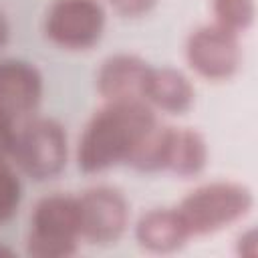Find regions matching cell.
<instances>
[{
  "label": "cell",
  "instance_id": "cell-20",
  "mask_svg": "<svg viewBox=\"0 0 258 258\" xmlns=\"http://www.w3.org/2000/svg\"><path fill=\"white\" fill-rule=\"evenodd\" d=\"M0 256H12V250H8V248L0 246Z\"/></svg>",
  "mask_w": 258,
  "mask_h": 258
},
{
  "label": "cell",
  "instance_id": "cell-17",
  "mask_svg": "<svg viewBox=\"0 0 258 258\" xmlns=\"http://www.w3.org/2000/svg\"><path fill=\"white\" fill-rule=\"evenodd\" d=\"M109 2L123 16H141L155 4V0H109Z\"/></svg>",
  "mask_w": 258,
  "mask_h": 258
},
{
  "label": "cell",
  "instance_id": "cell-5",
  "mask_svg": "<svg viewBox=\"0 0 258 258\" xmlns=\"http://www.w3.org/2000/svg\"><path fill=\"white\" fill-rule=\"evenodd\" d=\"M42 30L64 50H87L105 30V8L99 0H54L44 14Z\"/></svg>",
  "mask_w": 258,
  "mask_h": 258
},
{
  "label": "cell",
  "instance_id": "cell-7",
  "mask_svg": "<svg viewBox=\"0 0 258 258\" xmlns=\"http://www.w3.org/2000/svg\"><path fill=\"white\" fill-rule=\"evenodd\" d=\"M81 240L91 244H111L129 226V202L111 185H93L79 198Z\"/></svg>",
  "mask_w": 258,
  "mask_h": 258
},
{
  "label": "cell",
  "instance_id": "cell-16",
  "mask_svg": "<svg viewBox=\"0 0 258 258\" xmlns=\"http://www.w3.org/2000/svg\"><path fill=\"white\" fill-rule=\"evenodd\" d=\"M16 131H18L16 119L0 109V159H10Z\"/></svg>",
  "mask_w": 258,
  "mask_h": 258
},
{
  "label": "cell",
  "instance_id": "cell-8",
  "mask_svg": "<svg viewBox=\"0 0 258 258\" xmlns=\"http://www.w3.org/2000/svg\"><path fill=\"white\" fill-rule=\"evenodd\" d=\"M149 64L131 52L109 54L97 69L95 89L105 103L143 101Z\"/></svg>",
  "mask_w": 258,
  "mask_h": 258
},
{
  "label": "cell",
  "instance_id": "cell-4",
  "mask_svg": "<svg viewBox=\"0 0 258 258\" xmlns=\"http://www.w3.org/2000/svg\"><path fill=\"white\" fill-rule=\"evenodd\" d=\"M69 143L62 125L50 117H34L18 125L10 159L36 181L50 179L67 165Z\"/></svg>",
  "mask_w": 258,
  "mask_h": 258
},
{
  "label": "cell",
  "instance_id": "cell-10",
  "mask_svg": "<svg viewBox=\"0 0 258 258\" xmlns=\"http://www.w3.org/2000/svg\"><path fill=\"white\" fill-rule=\"evenodd\" d=\"M189 238L191 236L175 208H151L143 212L135 224L137 244L151 254H171Z\"/></svg>",
  "mask_w": 258,
  "mask_h": 258
},
{
  "label": "cell",
  "instance_id": "cell-19",
  "mask_svg": "<svg viewBox=\"0 0 258 258\" xmlns=\"http://www.w3.org/2000/svg\"><path fill=\"white\" fill-rule=\"evenodd\" d=\"M8 34H10V26H8L6 14L0 10V46H4V44H6V40H8Z\"/></svg>",
  "mask_w": 258,
  "mask_h": 258
},
{
  "label": "cell",
  "instance_id": "cell-1",
  "mask_svg": "<svg viewBox=\"0 0 258 258\" xmlns=\"http://www.w3.org/2000/svg\"><path fill=\"white\" fill-rule=\"evenodd\" d=\"M145 101L105 103L85 123L77 141V165L85 173H101L125 163L129 151L155 121Z\"/></svg>",
  "mask_w": 258,
  "mask_h": 258
},
{
  "label": "cell",
  "instance_id": "cell-9",
  "mask_svg": "<svg viewBox=\"0 0 258 258\" xmlns=\"http://www.w3.org/2000/svg\"><path fill=\"white\" fill-rule=\"evenodd\" d=\"M42 97L38 69L22 58H0V109L14 119L32 113Z\"/></svg>",
  "mask_w": 258,
  "mask_h": 258
},
{
  "label": "cell",
  "instance_id": "cell-14",
  "mask_svg": "<svg viewBox=\"0 0 258 258\" xmlns=\"http://www.w3.org/2000/svg\"><path fill=\"white\" fill-rule=\"evenodd\" d=\"M214 22L236 34L246 32L256 16L254 0H210Z\"/></svg>",
  "mask_w": 258,
  "mask_h": 258
},
{
  "label": "cell",
  "instance_id": "cell-11",
  "mask_svg": "<svg viewBox=\"0 0 258 258\" xmlns=\"http://www.w3.org/2000/svg\"><path fill=\"white\" fill-rule=\"evenodd\" d=\"M196 91L191 81L173 67H151L143 91V101L169 115H181L191 109Z\"/></svg>",
  "mask_w": 258,
  "mask_h": 258
},
{
  "label": "cell",
  "instance_id": "cell-18",
  "mask_svg": "<svg viewBox=\"0 0 258 258\" xmlns=\"http://www.w3.org/2000/svg\"><path fill=\"white\" fill-rule=\"evenodd\" d=\"M236 254L242 258H256L258 256V234L254 228L242 232L236 240Z\"/></svg>",
  "mask_w": 258,
  "mask_h": 258
},
{
  "label": "cell",
  "instance_id": "cell-6",
  "mask_svg": "<svg viewBox=\"0 0 258 258\" xmlns=\"http://www.w3.org/2000/svg\"><path fill=\"white\" fill-rule=\"evenodd\" d=\"M189 69L206 81H228L242 64L240 34L220 24H202L194 28L183 44Z\"/></svg>",
  "mask_w": 258,
  "mask_h": 258
},
{
  "label": "cell",
  "instance_id": "cell-3",
  "mask_svg": "<svg viewBox=\"0 0 258 258\" xmlns=\"http://www.w3.org/2000/svg\"><path fill=\"white\" fill-rule=\"evenodd\" d=\"M81 242L79 202L75 196L48 194L40 198L30 214L26 254L32 258H67Z\"/></svg>",
  "mask_w": 258,
  "mask_h": 258
},
{
  "label": "cell",
  "instance_id": "cell-13",
  "mask_svg": "<svg viewBox=\"0 0 258 258\" xmlns=\"http://www.w3.org/2000/svg\"><path fill=\"white\" fill-rule=\"evenodd\" d=\"M169 125H161L157 119L143 131V135L137 139L133 149L129 151L125 165L133 167L135 171H161L165 163V151L169 141Z\"/></svg>",
  "mask_w": 258,
  "mask_h": 258
},
{
  "label": "cell",
  "instance_id": "cell-12",
  "mask_svg": "<svg viewBox=\"0 0 258 258\" xmlns=\"http://www.w3.org/2000/svg\"><path fill=\"white\" fill-rule=\"evenodd\" d=\"M210 157L206 137L191 127H171L169 141L165 151L163 171H169L177 177H194L204 171Z\"/></svg>",
  "mask_w": 258,
  "mask_h": 258
},
{
  "label": "cell",
  "instance_id": "cell-2",
  "mask_svg": "<svg viewBox=\"0 0 258 258\" xmlns=\"http://www.w3.org/2000/svg\"><path fill=\"white\" fill-rule=\"evenodd\" d=\"M254 206L246 183L216 179L187 191L175 206L189 236H210L244 220Z\"/></svg>",
  "mask_w": 258,
  "mask_h": 258
},
{
  "label": "cell",
  "instance_id": "cell-15",
  "mask_svg": "<svg viewBox=\"0 0 258 258\" xmlns=\"http://www.w3.org/2000/svg\"><path fill=\"white\" fill-rule=\"evenodd\" d=\"M22 200V185L16 169L6 161L0 159V224L8 222Z\"/></svg>",
  "mask_w": 258,
  "mask_h": 258
}]
</instances>
